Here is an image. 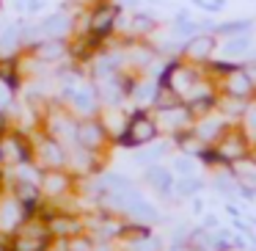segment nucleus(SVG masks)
I'll list each match as a JSON object with an SVG mask.
<instances>
[{
    "label": "nucleus",
    "mask_w": 256,
    "mask_h": 251,
    "mask_svg": "<svg viewBox=\"0 0 256 251\" xmlns=\"http://www.w3.org/2000/svg\"><path fill=\"white\" fill-rule=\"evenodd\" d=\"M162 83L171 86L176 94H188V91L193 89V83H196V75L190 72V69H184V67H179V64H174V67H168V72H166V78H162Z\"/></svg>",
    "instance_id": "7"
},
{
    "label": "nucleus",
    "mask_w": 256,
    "mask_h": 251,
    "mask_svg": "<svg viewBox=\"0 0 256 251\" xmlns=\"http://www.w3.org/2000/svg\"><path fill=\"white\" fill-rule=\"evenodd\" d=\"M174 168H176V171L182 174V177H190V174H193V163L184 160V157H179V160L174 163Z\"/></svg>",
    "instance_id": "27"
},
{
    "label": "nucleus",
    "mask_w": 256,
    "mask_h": 251,
    "mask_svg": "<svg viewBox=\"0 0 256 251\" xmlns=\"http://www.w3.org/2000/svg\"><path fill=\"white\" fill-rule=\"evenodd\" d=\"M14 9L17 12H28V0H14Z\"/></svg>",
    "instance_id": "32"
},
{
    "label": "nucleus",
    "mask_w": 256,
    "mask_h": 251,
    "mask_svg": "<svg viewBox=\"0 0 256 251\" xmlns=\"http://www.w3.org/2000/svg\"><path fill=\"white\" fill-rule=\"evenodd\" d=\"M226 86H228V91H232L234 97H245L254 83H250L248 72H232V78L226 80Z\"/></svg>",
    "instance_id": "15"
},
{
    "label": "nucleus",
    "mask_w": 256,
    "mask_h": 251,
    "mask_svg": "<svg viewBox=\"0 0 256 251\" xmlns=\"http://www.w3.org/2000/svg\"><path fill=\"white\" fill-rule=\"evenodd\" d=\"M30 53L42 64H58L69 56V45H66V39H42L30 47Z\"/></svg>",
    "instance_id": "3"
},
{
    "label": "nucleus",
    "mask_w": 256,
    "mask_h": 251,
    "mask_svg": "<svg viewBox=\"0 0 256 251\" xmlns=\"http://www.w3.org/2000/svg\"><path fill=\"white\" fill-rule=\"evenodd\" d=\"M245 155V149H242V141L234 135V138H228V141H223V146H220V157H226V160H240V157Z\"/></svg>",
    "instance_id": "17"
},
{
    "label": "nucleus",
    "mask_w": 256,
    "mask_h": 251,
    "mask_svg": "<svg viewBox=\"0 0 256 251\" xmlns=\"http://www.w3.org/2000/svg\"><path fill=\"white\" fill-rule=\"evenodd\" d=\"M8 122H6V111H0V133H6Z\"/></svg>",
    "instance_id": "34"
},
{
    "label": "nucleus",
    "mask_w": 256,
    "mask_h": 251,
    "mask_svg": "<svg viewBox=\"0 0 256 251\" xmlns=\"http://www.w3.org/2000/svg\"><path fill=\"white\" fill-rule=\"evenodd\" d=\"M0 251H3V248H0Z\"/></svg>",
    "instance_id": "38"
},
{
    "label": "nucleus",
    "mask_w": 256,
    "mask_h": 251,
    "mask_svg": "<svg viewBox=\"0 0 256 251\" xmlns=\"http://www.w3.org/2000/svg\"><path fill=\"white\" fill-rule=\"evenodd\" d=\"M17 199L22 201L25 207L36 204V201H39V188H36L34 182H28V179H25V182L17 185Z\"/></svg>",
    "instance_id": "16"
},
{
    "label": "nucleus",
    "mask_w": 256,
    "mask_h": 251,
    "mask_svg": "<svg viewBox=\"0 0 256 251\" xmlns=\"http://www.w3.org/2000/svg\"><path fill=\"white\" fill-rule=\"evenodd\" d=\"M102 138H105V127H102L100 122H83L78 124V141L83 144V149H94V146L102 144Z\"/></svg>",
    "instance_id": "8"
},
{
    "label": "nucleus",
    "mask_w": 256,
    "mask_h": 251,
    "mask_svg": "<svg viewBox=\"0 0 256 251\" xmlns=\"http://www.w3.org/2000/svg\"><path fill=\"white\" fill-rule=\"evenodd\" d=\"M254 157H256V155H254Z\"/></svg>",
    "instance_id": "39"
},
{
    "label": "nucleus",
    "mask_w": 256,
    "mask_h": 251,
    "mask_svg": "<svg viewBox=\"0 0 256 251\" xmlns=\"http://www.w3.org/2000/svg\"><path fill=\"white\" fill-rule=\"evenodd\" d=\"M118 20V6H113V3H102V6H96L94 12L88 14V34L91 36H108L113 31V25H116Z\"/></svg>",
    "instance_id": "1"
},
{
    "label": "nucleus",
    "mask_w": 256,
    "mask_h": 251,
    "mask_svg": "<svg viewBox=\"0 0 256 251\" xmlns=\"http://www.w3.org/2000/svg\"><path fill=\"white\" fill-rule=\"evenodd\" d=\"M248 78H250V83L256 86V67H254V69H248Z\"/></svg>",
    "instance_id": "35"
},
{
    "label": "nucleus",
    "mask_w": 256,
    "mask_h": 251,
    "mask_svg": "<svg viewBox=\"0 0 256 251\" xmlns=\"http://www.w3.org/2000/svg\"><path fill=\"white\" fill-rule=\"evenodd\" d=\"M250 28V23H248V20H242V23H226V25H220V28H218V31H220V34H232V36H237V34H245V31H248Z\"/></svg>",
    "instance_id": "24"
},
{
    "label": "nucleus",
    "mask_w": 256,
    "mask_h": 251,
    "mask_svg": "<svg viewBox=\"0 0 256 251\" xmlns=\"http://www.w3.org/2000/svg\"><path fill=\"white\" fill-rule=\"evenodd\" d=\"M42 160H44L47 166H61V163L66 160V155H64L61 144H58L56 138H44V144H42Z\"/></svg>",
    "instance_id": "12"
},
{
    "label": "nucleus",
    "mask_w": 256,
    "mask_h": 251,
    "mask_svg": "<svg viewBox=\"0 0 256 251\" xmlns=\"http://www.w3.org/2000/svg\"><path fill=\"white\" fill-rule=\"evenodd\" d=\"M25 221V204L22 201H3L0 204V226L3 229H14L17 223Z\"/></svg>",
    "instance_id": "9"
},
{
    "label": "nucleus",
    "mask_w": 256,
    "mask_h": 251,
    "mask_svg": "<svg viewBox=\"0 0 256 251\" xmlns=\"http://www.w3.org/2000/svg\"><path fill=\"white\" fill-rule=\"evenodd\" d=\"M72 28H74V23L66 12H56V14H50V17H44L39 23V31H42L44 39H66Z\"/></svg>",
    "instance_id": "4"
},
{
    "label": "nucleus",
    "mask_w": 256,
    "mask_h": 251,
    "mask_svg": "<svg viewBox=\"0 0 256 251\" xmlns=\"http://www.w3.org/2000/svg\"><path fill=\"white\" fill-rule=\"evenodd\" d=\"M248 127L256 130V108H254V111H248Z\"/></svg>",
    "instance_id": "33"
},
{
    "label": "nucleus",
    "mask_w": 256,
    "mask_h": 251,
    "mask_svg": "<svg viewBox=\"0 0 256 251\" xmlns=\"http://www.w3.org/2000/svg\"><path fill=\"white\" fill-rule=\"evenodd\" d=\"M146 177H149V182L154 185L157 190H162V193L171 188V174H168L166 168H149V174H146Z\"/></svg>",
    "instance_id": "18"
},
{
    "label": "nucleus",
    "mask_w": 256,
    "mask_h": 251,
    "mask_svg": "<svg viewBox=\"0 0 256 251\" xmlns=\"http://www.w3.org/2000/svg\"><path fill=\"white\" fill-rule=\"evenodd\" d=\"M212 47H215L212 36H193V39L184 45V53H188V58H193V61H206Z\"/></svg>",
    "instance_id": "10"
},
{
    "label": "nucleus",
    "mask_w": 256,
    "mask_h": 251,
    "mask_svg": "<svg viewBox=\"0 0 256 251\" xmlns=\"http://www.w3.org/2000/svg\"><path fill=\"white\" fill-rule=\"evenodd\" d=\"M218 133V122H204L198 127V138H212Z\"/></svg>",
    "instance_id": "26"
},
{
    "label": "nucleus",
    "mask_w": 256,
    "mask_h": 251,
    "mask_svg": "<svg viewBox=\"0 0 256 251\" xmlns=\"http://www.w3.org/2000/svg\"><path fill=\"white\" fill-rule=\"evenodd\" d=\"M196 188H201V182H196V179H184V182H179V193H184V196H190V190H196Z\"/></svg>",
    "instance_id": "28"
},
{
    "label": "nucleus",
    "mask_w": 256,
    "mask_h": 251,
    "mask_svg": "<svg viewBox=\"0 0 256 251\" xmlns=\"http://www.w3.org/2000/svg\"><path fill=\"white\" fill-rule=\"evenodd\" d=\"M0 160H3V144H0Z\"/></svg>",
    "instance_id": "36"
},
{
    "label": "nucleus",
    "mask_w": 256,
    "mask_h": 251,
    "mask_svg": "<svg viewBox=\"0 0 256 251\" xmlns=\"http://www.w3.org/2000/svg\"><path fill=\"white\" fill-rule=\"evenodd\" d=\"M130 28H132L135 34H149V31L154 28V20L146 17V14H135L132 23H130Z\"/></svg>",
    "instance_id": "21"
},
{
    "label": "nucleus",
    "mask_w": 256,
    "mask_h": 251,
    "mask_svg": "<svg viewBox=\"0 0 256 251\" xmlns=\"http://www.w3.org/2000/svg\"><path fill=\"white\" fill-rule=\"evenodd\" d=\"M69 102H72V108L78 113H83V116H91V113L100 108L96 89H91V86H74V91L69 94Z\"/></svg>",
    "instance_id": "6"
},
{
    "label": "nucleus",
    "mask_w": 256,
    "mask_h": 251,
    "mask_svg": "<svg viewBox=\"0 0 256 251\" xmlns=\"http://www.w3.org/2000/svg\"><path fill=\"white\" fill-rule=\"evenodd\" d=\"M196 31H198V25L190 23L184 14H179V20H176V36H190V34H196Z\"/></svg>",
    "instance_id": "23"
},
{
    "label": "nucleus",
    "mask_w": 256,
    "mask_h": 251,
    "mask_svg": "<svg viewBox=\"0 0 256 251\" xmlns=\"http://www.w3.org/2000/svg\"><path fill=\"white\" fill-rule=\"evenodd\" d=\"M188 108H182V105H174V108H162L160 111V119L168 124V127H182L184 122H188Z\"/></svg>",
    "instance_id": "14"
},
{
    "label": "nucleus",
    "mask_w": 256,
    "mask_h": 251,
    "mask_svg": "<svg viewBox=\"0 0 256 251\" xmlns=\"http://www.w3.org/2000/svg\"><path fill=\"white\" fill-rule=\"evenodd\" d=\"M12 105H14V89L0 80V111H6V108H12Z\"/></svg>",
    "instance_id": "22"
},
{
    "label": "nucleus",
    "mask_w": 256,
    "mask_h": 251,
    "mask_svg": "<svg viewBox=\"0 0 256 251\" xmlns=\"http://www.w3.org/2000/svg\"><path fill=\"white\" fill-rule=\"evenodd\" d=\"M0 9H3V0H0Z\"/></svg>",
    "instance_id": "37"
},
{
    "label": "nucleus",
    "mask_w": 256,
    "mask_h": 251,
    "mask_svg": "<svg viewBox=\"0 0 256 251\" xmlns=\"http://www.w3.org/2000/svg\"><path fill=\"white\" fill-rule=\"evenodd\" d=\"M130 240H146V229H124Z\"/></svg>",
    "instance_id": "29"
},
{
    "label": "nucleus",
    "mask_w": 256,
    "mask_h": 251,
    "mask_svg": "<svg viewBox=\"0 0 256 251\" xmlns=\"http://www.w3.org/2000/svg\"><path fill=\"white\" fill-rule=\"evenodd\" d=\"M52 229H56V232H69V229H74L72 226V223H69V221H52Z\"/></svg>",
    "instance_id": "30"
},
{
    "label": "nucleus",
    "mask_w": 256,
    "mask_h": 251,
    "mask_svg": "<svg viewBox=\"0 0 256 251\" xmlns=\"http://www.w3.org/2000/svg\"><path fill=\"white\" fill-rule=\"evenodd\" d=\"M162 152H166V146L160 144V146H154V149H149V152H140L138 160H140V163H152V160H157V157H160Z\"/></svg>",
    "instance_id": "25"
},
{
    "label": "nucleus",
    "mask_w": 256,
    "mask_h": 251,
    "mask_svg": "<svg viewBox=\"0 0 256 251\" xmlns=\"http://www.w3.org/2000/svg\"><path fill=\"white\" fill-rule=\"evenodd\" d=\"M22 47V23H6L0 31V58H17Z\"/></svg>",
    "instance_id": "2"
},
{
    "label": "nucleus",
    "mask_w": 256,
    "mask_h": 251,
    "mask_svg": "<svg viewBox=\"0 0 256 251\" xmlns=\"http://www.w3.org/2000/svg\"><path fill=\"white\" fill-rule=\"evenodd\" d=\"M250 50V36L248 34H237L223 45V56L226 58H242Z\"/></svg>",
    "instance_id": "11"
},
{
    "label": "nucleus",
    "mask_w": 256,
    "mask_h": 251,
    "mask_svg": "<svg viewBox=\"0 0 256 251\" xmlns=\"http://www.w3.org/2000/svg\"><path fill=\"white\" fill-rule=\"evenodd\" d=\"M66 188V177L64 174H58V171H50V174H44V190L47 193H61V190Z\"/></svg>",
    "instance_id": "20"
},
{
    "label": "nucleus",
    "mask_w": 256,
    "mask_h": 251,
    "mask_svg": "<svg viewBox=\"0 0 256 251\" xmlns=\"http://www.w3.org/2000/svg\"><path fill=\"white\" fill-rule=\"evenodd\" d=\"M157 135V127L152 119H146L144 113H138V116H132L127 122V135H124V141L127 144H146V141H152Z\"/></svg>",
    "instance_id": "5"
},
{
    "label": "nucleus",
    "mask_w": 256,
    "mask_h": 251,
    "mask_svg": "<svg viewBox=\"0 0 256 251\" xmlns=\"http://www.w3.org/2000/svg\"><path fill=\"white\" fill-rule=\"evenodd\" d=\"M47 245V234H20L17 243H14V251H42Z\"/></svg>",
    "instance_id": "13"
},
{
    "label": "nucleus",
    "mask_w": 256,
    "mask_h": 251,
    "mask_svg": "<svg viewBox=\"0 0 256 251\" xmlns=\"http://www.w3.org/2000/svg\"><path fill=\"white\" fill-rule=\"evenodd\" d=\"M132 97L138 102H154V97H157V83H138V86H132Z\"/></svg>",
    "instance_id": "19"
},
{
    "label": "nucleus",
    "mask_w": 256,
    "mask_h": 251,
    "mask_svg": "<svg viewBox=\"0 0 256 251\" xmlns=\"http://www.w3.org/2000/svg\"><path fill=\"white\" fill-rule=\"evenodd\" d=\"M42 3H44V0H28V12H30V14H36V12L42 9Z\"/></svg>",
    "instance_id": "31"
}]
</instances>
